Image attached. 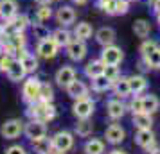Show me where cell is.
Returning <instances> with one entry per match:
<instances>
[{
	"label": "cell",
	"instance_id": "obj_41",
	"mask_svg": "<svg viewBox=\"0 0 160 154\" xmlns=\"http://www.w3.org/2000/svg\"><path fill=\"white\" fill-rule=\"evenodd\" d=\"M148 4L151 6V9L155 11V13H157V11H160V0H149Z\"/></svg>",
	"mask_w": 160,
	"mask_h": 154
},
{
	"label": "cell",
	"instance_id": "obj_19",
	"mask_svg": "<svg viewBox=\"0 0 160 154\" xmlns=\"http://www.w3.org/2000/svg\"><path fill=\"white\" fill-rule=\"evenodd\" d=\"M15 15H18V2L16 0H0V18L4 22H8Z\"/></svg>",
	"mask_w": 160,
	"mask_h": 154
},
{
	"label": "cell",
	"instance_id": "obj_5",
	"mask_svg": "<svg viewBox=\"0 0 160 154\" xmlns=\"http://www.w3.org/2000/svg\"><path fill=\"white\" fill-rule=\"evenodd\" d=\"M76 18H78V15H76V9L72 6H59L54 13V20L58 22V25L67 27V29L76 23Z\"/></svg>",
	"mask_w": 160,
	"mask_h": 154
},
{
	"label": "cell",
	"instance_id": "obj_35",
	"mask_svg": "<svg viewBox=\"0 0 160 154\" xmlns=\"http://www.w3.org/2000/svg\"><path fill=\"white\" fill-rule=\"evenodd\" d=\"M102 75H104L108 81H115L117 77L121 75L119 65H104V72H102Z\"/></svg>",
	"mask_w": 160,
	"mask_h": 154
},
{
	"label": "cell",
	"instance_id": "obj_47",
	"mask_svg": "<svg viewBox=\"0 0 160 154\" xmlns=\"http://www.w3.org/2000/svg\"><path fill=\"white\" fill-rule=\"evenodd\" d=\"M128 2H137V0H128Z\"/></svg>",
	"mask_w": 160,
	"mask_h": 154
},
{
	"label": "cell",
	"instance_id": "obj_25",
	"mask_svg": "<svg viewBox=\"0 0 160 154\" xmlns=\"http://www.w3.org/2000/svg\"><path fill=\"white\" fill-rule=\"evenodd\" d=\"M140 99H142V111H144V113L153 115V113H157V111H158L160 100H158V97H157V95L148 93V95H142Z\"/></svg>",
	"mask_w": 160,
	"mask_h": 154
},
{
	"label": "cell",
	"instance_id": "obj_9",
	"mask_svg": "<svg viewBox=\"0 0 160 154\" xmlns=\"http://www.w3.org/2000/svg\"><path fill=\"white\" fill-rule=\"evenodd\" d=\"M23 133H25V136H27L31 142L43 138L45 134H47L45 122H42V120H36V118H31L29 122L25 124V127H23Z\"/></svg>",
	"mask_w": 160,
	"mask_h": 154
},
{
	"label": "cell",
	"instance_id": "obj_37",
	"mask_svg": "<svg viewBox=\"0 0 160 154\" xmlns=\"http://www.w3.org/2000/svg\"><path fill=\"white\" fill-rule=\"evenodd\" d=\"M31 27H32V32H34V38H38V40H42V38L49 36V29L45 27V23H31Z\"/></svg>",
	"mask_w": 160,
	"mask_h": 154
},
{
	"label": "cell",
	"instance_id": "obj_43",
	"mask_svg": "<svg viewBox=\"0 0 160 154\" xmlns=\"http://www.w3.org/2000/svg\"><path fill=\"white\" fill-rule=\"evenodd\" d=\"M74 4H76V6H87L88 0H74Z\"/></svg>",
	"mask_w": 160,
	"mask_h": 154
},
{
	"label": "cell",
	"instance_id": "obj_4",
	"mask_svg": "<svg viewBox=\"0 0 160 154\" xmlns=\"http://www.w3.org/2000/svg\"><path fill=\"white\" fill-rule=\"evenodd\" d=\"M23 133V122L20 118H9L0 127V134L6 140H15Z\"/></svg>",
	"mask_w": 160,
	"mask_h": 154
},
{
	"label": "cell",
	"instance_id": "obj_14",
	"mask_svg": "<svg viewBox=\"0 0 160 154\" xmlns=\"http://www.w3.org/2000/svg\"><path fill=\"white\" fill-rule=\"evenodd\" d=\"M110 90H113V93L117 95V99H128V97L131 95L128 77H122V75H119L115 81H112Z\"/></svg>",
	"mask_w": 160,
	"mask_h": 154
},
{
	"label": "cell",
	"instance_id": "obj_38",
	"mask_svg": "<svg viewBox=\"0 0 160 154\" xmlns=\"http://www.w3.org/2000/svg\"><path fill=\"white\" fill-rule=\"evenodd\" d=\"M126 110H130L131 113H140L142 111V99L138 95H133V99L130 100V104L126 106Z\"/></svg>",
	"mask_w": 160,
	"mask_h": 154
},
{
	"label": "cell",
	"instance_id": "obj_13",
	"mask_svg": "<svg viewBox=\"0 0 160 154\" xmlns=\"http://www.w3.org/2000/svg\"><path fill=\"white\" fill-rule=\"evenodd\" d=\"M124 113H126V104H124L121 99H110L108 102H106V115H108L112 120L122 118Z\"/></svg>",
	"mask_w": 160,
	"mask_h": 154
},
{
	"label": "cell",
	"instance_id": "obj_23",
	"mask_svg": "<svg viewBox=\"0 0 160 154\" xmlns=\"http://www.w3.org/2000/svg\"><path fill=\"white\" fill-rule=\"evenodd\" d=\"M133 32H135L137 38L146 40V38L151 34V23H149V20H146V18L135 20V22H133Z\"/></svg>",
	"mask_w": 160,
	"mask_h": 154
},
{
	"label": "cell",
	"instance_id": "obj_3",
	"mask_svg": "<svg viewBox=\"0 0 160 154\" xmlns=\"http://www.w3.org/2000/svg\"><path fill=\"white\" fill-rule=\"evenodd\" d=\"M95 111V102L90 97H83V99H76L72 104V113L76 118H90Z\"/></svg>",
	"mask_w": 160,
	"mask_h": 154
},
{
	"label": "cell",
	"instance_id": "obj_21",
	"mask_svg": "<svg viewBox=\"0 0 160 154\" xmlns=\"http://www.w3.org/2000/svg\"><path fill=\"white\" fill-rule=\"evenodd\" d=\"M128 82H130V91L131 95H140L142 91H146L148 88V81L142 73H137V75H130L128 77Z\"/></svg>",
	"mask_w": 160,
	"mask_h": 154
},
{
	"label": "cell",
	"instance_id": "obj_30",
	"mask_svg": "<svg viewBox=\"0 0 160 154\" xmlns=\"http://www.w3.org/2000/svg\"><path fill=\"white\" fill-rule=\"evenodd\" d=\"M52 16H54V13H52V7H51V6H40V7L36 9L34 20H36L38 23H47V22L52 18Z\"/></svg>",
	"mask_w": 160,
	"mask_h": 154
},
{
	"label": "cell",
	"instance_id": "obj_10",
	"mask_svg": "<svg viewBox=\"0 0 160 154\" xmlns=\"http://www.w3.org/2000/svg\"><path fill=\"white\" fill-rule=\"evenodd\" d=\"M51 142H52L54 151L67 152V151H70L72 145H74V136H72V133H68V131H58L51 138Z\"/></svg>",
	"mask_w": 160,
	"mask_h": 154
},
{
	"label": "cell",
	"instance_id": "obj_26",
	"mask_svg": "<svg viewBox=\"0 0 160 154\" xmlns=\"http://www.w3.org/2000/svg\"><path fill=\"white\" fill-rule=\"evenodd\" d=\"M133 124L137 129H151L153 125V117L149 113H144V111H140V113H133Z\"/></svg>",
	"mask_w": 160,
	"mask_h": 154
},
{
	"label": "cell",
	"instance_id": "obj_33",
	"mask_svg": "<svg viewBox=\"0 0 160 154\" xmlns=\"http://www.w3.org/2000/svg\"><path fill=\"white\" fill-rule=\"evenodd\" d=\"M52 99H54V90L49 82H42V86H40V100H43V102H52Z\"/></svg>",
	"mask_w": 160,
	"mask_h": 154
},
{
	"label": "cell",
	"instance_id": "obj_22",
	"mask_svg": "<svg viewBox=\"0 0 160 154\" xmlns=\"http://www.w3.org/2000/svg\"><path fill=\"white\" fill-rule=\"evenodd\" d=\"M72 34L76 40H81V41H87V40H90L92 38V34H94V27L90 25L88 22H79L74 25V30Z\"/></svg>",
	"mask_w": 160,
	"mask_h": 154
},
{
	"label": "cell",
	"instance_id": "obj_11",
	"mask_svg": "<svg viewBox=\"0 0 160 154\" xmlns=\"http://www.w3.org/2000/svg\"><path fill=\"white\" fill-rule=\"evenodd\" d=\"M54 79H56V82H58L61 88H67V86H68L72 81H76V79H78V72H76V68H74V66L63 65L58 72H56Z\"/></svg>",
	"mask_w": 160,
	"mask_h": 154
},
{
	"label": "cell",
	"instance_id": "obj_42",
	"mask_svg": "<svg viewBox=\"0 0 160 154\" xmlns=\"http://www.w3.org/2000/svg\"><path fill=\"white\" fill-rule=\"evenodd\" d=\"M34 4H38V6H51L52 0H32Z\"/></svg>",
	"mask_w": 160,
	"mask_h": 154
},
{
	"label": "cell",
	"instance_id": "obj_6",
	"mask_svg": "<svg viewBox=\"0 0 160 154\" xmlns=\"http://www.w3.org/2000/svg\"><path fill=\"white\" fill-rule=\"evenodd\" d=\"M99 59H101L104 65H121L122 59H124V52L117 45H108V47H102L101 58Z\"/></svg>",
	"mask_w": 160,
	"mask_h": 154
},
{
	"label": "cell",
	"instance_id": "obj_44",
	"mask_svg": "<svg viewBox=\"0 0 160 154\" xmlns=\"http://www.w3.org/2000/svg\"><path fill=\"white\" fill-rule=\"evenodd\" d=\"M110 154H126V152H124V151H121V149H113Z\"/></svg>",
	"mask_w": 160,
	"mask_h": 154
},
{
	"label": "cell",
	"instance_id": "obj_29",
	"mask_svg": "<svg viewBox=\"0 0 160 154\" xmlns=\"http://www.w3.org/2000/svg\"><path fill=\"white\" fill-rule=\"evenodd\" d=\"M104 152V142L97 138L88 140L85 143V154H102Z\"/></svg>",
	"mask_w": 160,
	"mask_h": 154
},
{
	"label": "cell",
	"instance_id": "obj_7",
	"mask_svg": "<svg viewBox=\"0 0 160 154\" xmlns=\"http://www.w3.org/2000/svg\"><path fill=\"white\" fill-rule=\"evenodd\" d=\"M65 49H67V56L72 59V61H76V63L83 61V59L87 58V54H88L87 41H81V40H76V38L67 45Z\"/></svg>",
	"mask_w": 160,
	"mask_h": 154
},
{
	"label": "cell",
	"instance_id": "obj_24",
	"mask_svg": "<svg viewBox=\"0 0 160 154\" xmlns=\"http://www.w3.org/2000/svg\"><path fill=\"white\" fill-rule=\"evenodd\" d=\"M102 72H104V63H102L101 59H92L85 66V75H87L88 79H95V77L102 75Z\"/></svg>",
	"mask_w": 160,
	"mask_h": 154
},
{
	"label": "cell",
	"instance_id": "obj_34",
	"mask_svg": "<svg viewBox=\"0 0 160 154\" xmlns=\"http://www.w3.org/2000/svg\"><path fill=\"white\" fill-rule=\"evenodd\" d=\"M142 59L148 63L149 68H160V47L158 49H155L149 56H146V58H142Z\"/></svg>",
	"mask_w": 160,
	"mask_h": 154
},
{
	"label": "cell",
	"instance_id": "obj_15",
	"mask_svg": "<svg viewBox=\"0 0 160 154\" xmlns=\"http://www.w3.org/2000/svg\"><path fill=\"white\" fill-rule=\"evenodd\" d=\"M135 142L142 149H148V151L155 149V134H153L151 129H138L137 134H135Z\"/></svg>",
	"mask_w": 160,
	"mask_h": 154
},
{
	"label": "cell",
	"instance_id": "obj_39",
	"mask_svg": "<svg viewBox=\"0 0 160 154\" xmlns=\"http://www.w3.org/2000/svg\"><path fill=\"white\" fill-rule=\"evenodd\" d=\"M130 11V2L128 0H117L115 2V15H126Z\"/></svg>",
	"mask_w": 160,
	"mask_h": 154
},
{
	"label": "cell",
	"instance_id": "obj_28",
	"mask_svg": "<svg viewBox=\"0 0 160 154\" xmlns=\"http://www.w3.org/2000/svg\"><path fill=\"white\" fill-rule=\"evenodd\" d=\"M92 131H94V125L88 118H78V124H76V134L78 136L87 138V136L92 134Z\"/></svg>",
	"mask_w": 160,
	"mask_h": 154
},
{
	"label": "cell",
	"instance_id": "obj_27",
	"mask_svg": "<svg viewBox=\"0 0 160 154\" xmlns=\"http://www.w3.org/2000/svg\"><path fill=\"white\" fill-rule=\"evenodd\" d=\"M32 147H34V151L36 154H52L54 152V147H52V142L49 138H40V140H34L32 142Z\"/></svg>",
	"mask_w": 160,
	"mask_h": 154
},
{
	"label": "cell",
	"instance_id": "obj_40",
	"mask_svg": "<svg viewBox=\"0 0 160 154\" xmlns=\"http://www.w3.org/2000/svg\"><path fill=\"white\" fill-rule=\"evenodd\" d=\"M6 154H27V152H25V147L22 145H11L6 151Z\"/></svg>",
	"mask_w": 160,
	"mask_h": 154
},
{
	"label": "cell",
	"instance_id": "obj_1",
	"mask_svg": "<svg viewBox=\"0 0 160 154\" xmlns=\"http://www.w3.org/2000/svg\"><path fill=\"white\" fill-rule=\"evenodd\" d=\"M27 115H29L31 118H36V120L47 122V120H52V118L56 117V108L52 106V102H43V100H36V102L29 104Z\"/></svg>",
	"mask_w": 160,
	"mask_h": 154
},
{
	"label": "cell",
	"instance_id": "obj_2",
	"mask_svg": "<svg viewBox=\"0 0 160 154\" xmlns=\"http://www.w3.org/2000/svg\"><path fill=\"white\" fill-rule=\"evenodd\" d=\"M40 86H42V81L36 79V77H29L23 81L22 86V97L27 104H32L40 100Z\"/></svg>",
	"mask_w": 160,
	"mask_h": 154
},
{
	"label": "cell",
	"instance_id": "obj_32",
	"mask_svg": "<svg viewBox=\"0 0 160 154\" xmlns=\"http://www.w3.org/2000/svg\"><path fill=\"white\" fill-rule=\"evenodd\" d=\"M160 45L158 41H155V40H142V43H140V47H138V52H140V56L142 58H146V56H149L155 49H158Z\"/></svg>",
	"mask_w": 160,
	"mask_h": 154
},
{
	"label": "cell",
	"instance_id": "obj_8",
	"mask_svg": "<svg viewBox=\"0 0 160 154\" xmlns=\"http://www.w3.org/2000/svg\"><path fill=\"white\" fill-rule=\"evenodd\" d=\"M36 52H38V56L43 58V59L56 58V54H58V45L54 43V40L51 38V34L45 36V38H42V40H38Z\"/></svg>",
	"mask_w": 160,
	"mask_h": 154
},
{
	"label": "cell",
	"instance_id": "obj_20",
	"mask_svg": "<svg viewBox=\"0 0 160 154\" xmlns=\"http://www.w3.org/2000/svg\"><path fill=\"white\" fill-rule=\"evenodd\" d=\"M65 90H67V93L72 97L74 100H76V99H83V97H88V86L83 81H79V79L72 81Z\"/></svg>",
	"mask_w": 160,
	"mask_h": 154
},
{
	"label": "cell",
	"instance_id": "obj_36",
	"mask_svg": "<svg viewBox=\"0 0 160 154\" xmlns=\"http://www.w3.org/2000/svg\"><path fill=\"white\" fill-rule=\"evenodd\" d=\"M115 2L117 0H97V7L108 15H115Z\"/></svg>",
	"mask_w": 160,
	"mask_h": 154
},
{
	"label": "cell",
	"instance_id": "obj_16",
	"mask_svg": "<svg viewBox=\"0 0 160 154\" xmlns=\"http://www.w3.org/2000/svg\"><path fill=\"white\" fill-rule=\"evenodd\" d=\"M115 30L112 27H101L94 32V38L95 41L101 45V47H108V45H113L115 43Z\"/></svg>",
	"mask_w": 160,
	"mask_h": 154
},
{
	"label": "cell",
	"instance_id": "obj_31",
	"mask_svg": "<svg viewBox=\"0 0 160 154\" xmlns=\"http://www.w3.org/2000/svg\"><path fill=\"white\" fill-rule=\"evenodd\" d=\"M110 86H112V81H108L104 75H99V77L92 79V90L97 91V93H102V91L110 90Z\"/></svg>",
	"mask_w": 160,
	"mask_h": 154
},
{
	"label": "cell",
	"instance_id": "obj_18",
	"mask_svg": "<svg viewBox=\"0 0 160 154\" xmlns=\"http://www.w3.org/2000/svg\"><path fill=\"white\" fill-rule=\"evenodd\" d=\"M6 75L13 82H20V81H23V77L27 75V72H25V68L22 66V63L18 59H13L11 65L8 66V70H6Z\"/></svg>",
	"mask_w": 160,
	"mask_h": 154
},
{
	"label": "cell",
	"instance_id": "obj_46",
	"mask_svg": "<svg viewBox=\"0 0 160 154\" xmlns=\"http://www.w3.org/2000/svg\"><path fill=\"white\" fill-rule=\"evenodd\" d=\"M151 154H160V149H153Z\"/></svg>",
	"mask_w": 160,
	"mask_h": 154
},
{
	"label": "cell",
	"instance_id": "obj_12",
	"mask_svg": "<svg viewBox=\"0 0 160 154\" xmlns=\"http://www.w3.org/2000/svg\"><path fill=\"white\" fill-rule=\"evenodd\" d=\"M104 138L108 143L112 145H119V143H122L124 138H126V131H124L122 125L119 124H112L106 127V131H104Z\"/></svg>",
	"mask_w": 160,
	"mask_h": 154
},
{
	"label": "cell",
	"instance_id": "obj_45",
	"mask_svg": "<svg viewBox=\"0 0 160 154\" xmlns=\"http://www.w3.org/2000/svg\"><path fill=\"white\" fill-rule=\"evenodd\" d=\"M155 16H157V22L160 23V11H157V13H155Z\"/></svg>",
	"mask_w": 160,
	"mask_h": 154
},
{
	"label": "cell",
	"instance_id": "obj_17",
	"mask_svg": "<svg viewBox=\"0 0 160 154\" xmlns=\"http://www.w3.org/2000/svg\"><path fill=\"white\" fill-rule=\"evenodd\" d=\"M51 38L54 40V43L58 45V49H63L74 40V34L67 27H58L56 30L51 32Z\"/></svg>",
	"mask_w": 160,
	"mask_h": 154
}]
</instances>
